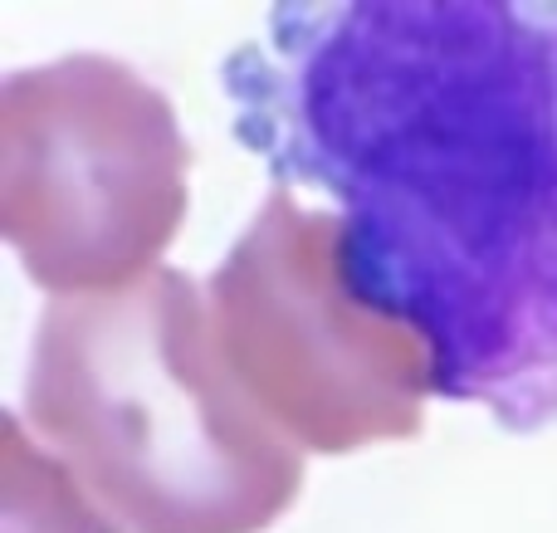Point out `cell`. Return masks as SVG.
Instances as JSON below:
<instances>
[{
	"label": "cell",
	"mask_w": 557,
	"mask_h": 533,
	"mask_svg": "<svg viewBox=\"0 0 557 533\" xmlns=\"http://www.w3.org/2000/svg\"><path fill=\"white\" fill-rule=\"evenodd\" d=\"M337 240V215L304 211L274 186L206 289L245 397L294 446L323 456L416 436L421 401L435 397L425 343L352 299Z\"/></svg>",
	"instance_id": "obj_4"
},
{
	"label": "cell",
	"mask_w": 557,
	"mask_h": 533,
	"mask_svg": "<svg viewBox=\"0 0 557 533\" xmlns=\"http://www.w3.org/2000/svg\"><path fill=\"white\" fill-rule=\"evenodd\" d=\"M225 54L231 127L337 201L362 309L425 343L435 397L557 426V5L288 0Z\"/></svg>",
	"instance_id": "obj_1"
},
{
	"label": "cell",
	"mask_w": 557,
	"mask_h": 533,
	"mask_svg": "<svg viewBox=\"0 0 557 533\" xmlns=\"http://www.w3.org/2000/svg\"><path fill=\"white\" fill-rule=\"evenodd\" d=\"M5 533H117L64 460L29 456L20 417H5Z\"/></svg>",
	"instance_id": "obj_5"
},
{
	"label": "cell",
	"mask_w": 557,
	"mask_h": 533,
	"mask_svg": "<svg viewBox=\"0 0 557 533\" xmlns=\"http://www.w3.org/2000/svg\"><path fill=\"white\" fill-rule=\"evenodd\" d=\"M166 94L108 54L15 69L0 88V231L49 294L88 299L157 270L186 215Z\"/></svg>",
	"instance_id": "obj_3"
},
{
	"label": "cell",
	"mask_w": 557,
	"mask_h": 533,
	"mask_svg": "<svg viewBox=\"0 0 557 533\" xmlns=\"http://www.w3.org/2000/svg\"><path fill=\"white\" fill-rule=\"evenodd\" d=\"M25 411L117 533H260L304 489L298 446L245 397L211 303L166 264L49 303Z\"/></svg>",
	"instance_id": "obj_2"
}]
</instances>
